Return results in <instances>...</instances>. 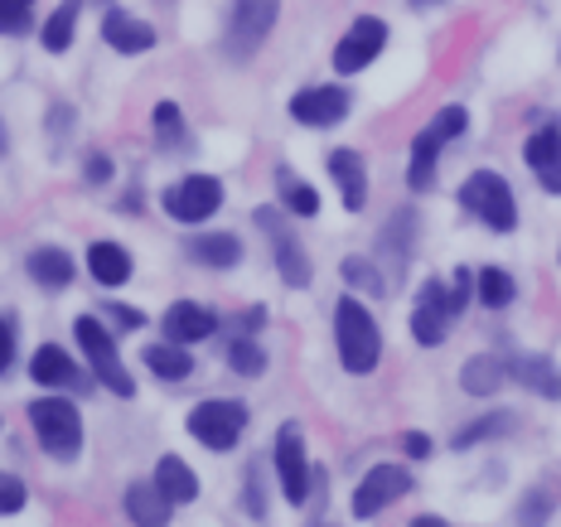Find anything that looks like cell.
<instances>
[{"label":"cell","instance_id":"1","mask_svg":"<svg viewBox=\"0 0 561 527\" xmlns=\"http://www.w3.org/2000/svg\"><path fill=\"white\" fill-rule=\"evenodd\" d=\"M334 339H339V358H344L348 373H373L382 358V334H378V320L358 306L354 296H344L334 306Z\"/></svg>","mask_w":561,"mask_h":527},{"label":"cell","instance_id":"2","mask_svg":"<svg viewBox=\"0 0 561 527\" xmlns=\"http://www.w3.org/2000/svg\"><path fill=\"white\" fill-rule=\"evenodd\" d=\"M30 426L54 460H78V450H83V416H78L73 402H64V397H39V402L30 406Z\"/></svg>","mask_w":561,"mask_h":527},{"label":"cell","instance_id":"3","mask_svg":"<svg viewBox=\"0 0 561 527\" xmlns=\"http://www.w3.org/2000/svg\"><path fill=\"white\" fill-rule=\"evenodd\" d=\"M460 204L470 208L479 222H489L494 232H513V228H518V204H513V190L504 184V174H494V170H474L470 180L460 184Z\"/></svg>","mask_w":561,"mask_h":527},{"label":"cell","instance_id":"4","mask_svg":"<svg viewBox=\"0 0 561 527\" xmlns=\"http://www.w3.org/2000/svg\"><path fill=\"white\" fill-rule=\"evenodd\" d=\"M73 330H78V344H83V354L92 358V368H98V382H102V388H112L116 397H136L131 373H126L122 358H116L112 330H102V320H92V314H83Z\"/></svg>","mask_w":561,"mask_h":527},{"label":"cell","instance_id":"5","mask_svg":"<svg viewBox=\"0 0 561 527\" xmlns=\"http://www.w3.org/2000/svg\"><path fill=\"white\" fill-rule=\"evenodd\" d=\"M280 15V0H232V20H228V54L232 58H252L266 44Z\"/></svg>","mask_w":561,"mask_h":527},{"label":"cell","instance_id":"6","mask_svg":"<svg viewBox=\"0 0 561 527\" xmlns=\"http://www.w3.org/2000/svg\"><path fill=\"white\" fill-rule=\"evenodd\" d=\"M248 426V406L242 402H198L190 412V436L208 450H232Z\"/></svg>","mask_w":561,"mask_h":527},{"label":"cell","instance_id":"7","mask_svg":"<svg viewBox=\"0 0 561 527\" xmlns=\"http://www.w3.org/2000/svg\"><path fill=\"white\" fill-rule=\"evenodd\" d=\"M165 214L174 222H204L218 214V204H224V184L214 180V174H190V180H180L174 190H165Z\"/></svg>","mask_w":561,"mask_h":527},{"label":"cell","instance_id":"8","mask_svg":"<svg viewBox=\"0 0 561 527\" xmlns=\"http://www.w3.org/2000/svg\"><path fill=\"white\" fill-rule=\"evenodd\" d=\"M256 222H262V232L272 238V248H276V272H280V280L286 286H310V256H306V248L296 242V232L280 222V214L276 208H256Z\"/></svg>","mask_w":561,"mask_h":527},{"label":"cell","instance_id":"9","mask_svg":"<svg viewBox=\"0 0 561 527\" xmlns=\"http://www.w3.org/2000/svg\"><path fill=\"white\" fill-rule=\"evenodd\" d=\"M412 489V474L402 465H373L364 474V484L354 489V518H378L388 503H397Z\"/></svg>","mask_w":561,"mask_h":527},{"label":"cell","instance_id":"10","mask_svg":"<svg viewBox=\"0 0 561 527\" xmlns=\"http://www.w3.org/2000/svg\"><path fill=\"white\" fill-rule=\"evenodd\" d=\"M382 44H388V25H382L378 15H358L354 30L339 39L334 68H339V73H358V68H368L373 58L382 54Z\"/></svg>","mask_w":561,"mask_h":527},{"label":"cell","instance_id":"11","mask_svg":"<svg viewBox=\"0 0 561 527\" xmlns=\"http://www.w3.org/2000/svg\"><path fill=\"white\" fill-rule=\"evenodd\" d=\"M450 320H455V306H450V290L440 286V280H426L416 296V310H412V334L416 344L436 348L440 339L450 334Z\"/></svg>","mask_w":561,"mask_h":527},{"label":"cell","instance_id":"12","mask_svg":"<svg viewBox=\"0 0 561 527\" xmlns=\"http://www.w3.org/2000/svg\"><path fill=\"white\" fill-rule=\"evenodd\" d=\"M276 474H280V489H286L290 503L310 499V460H306V445H300V426H280V436H276Z\"/></svg>","mask_w":561,"mask_h":527},{"label":"cell","instance_id":"13","mask_svg":"<svg viewBox=\"0 0 561 527\" xmlns=\"http://www.w3.org/2000/svg\"><path fill=\"white\" fill-rule=\"evenodd\" d=\"M290 116L300 126H339L348 116V92L344 88H306L290 98Z\"/></svg>","mask_w":561,"mask_h":527},{"label":"cell","instance_id":"14","mask_svg":"<svg viewBox=\"0 0 561 527\" xmlns=\"http://www.w3.org/2000/svg\"><path fill=\"white\" fill-rule=\"evenodd\" d=\"M523 160H528L533 174L542 180V190L561 194V126H542V131H533L528 146H523Z\"/></svg>","mask_w":561,"mask_h":527},{"label":"cell","instance_id":"15","mask_svg":"<svg viewBox=\"0 0 561 527\" xmlns=\"http://www.w3.org/2000/svg\"><path fill=\"white\" fill-rule=\"evenodd\" d=\"M160 330H165V339H174V344H204V339L218 330V314L194 306V300H180V306L165 310Z\"/></svg>","mask_w":561,"mask_h":527},{"label":"cell","instance_id":"16","mask_svg":"<svg viewBox=\"0 0 561 527\" xmlns=\"http://www.w3.org/2000/svg\"><path fill=\"white\" fill-rule=\"evenodd\" d=\"M102 39H107L116 54H146V49H156V30H150L146 20H136L131 10H107V20H102Z\"/></svg>","mask_w":561,"mask_h":527},{"label":"cell","instance_id":"17","mask_svg":"<svg viewBox=\"0 0 561 527\" xmlns=\"http://www.w3.org/2000/svg\"><path fill=\"white\" fill-rule=\"evenodd\" d=\"M330 174H334L339 194H344V208H348V214H358V208L368 204L364 156H358V150H334V156H330Z\"/></svg>","mask_w":561,"mask_h":527},{"label":"cell","instance_id":"18","mask_svg":"<svg viewBox=\"0 0 561 527\" xmlns=\"http://www.w3.org/2000/svg\"><path fill=\"white\" fill-rule=\"evenodd\" d=\"M126 513H131V523L160 527V523H170V513H174V499H170L165 489L156 484V479H140V484H131V489H126Z\"/></svg>","mask_w":561,"mask_h":527},{"label":"cell","instance_id":"19","mask_svg":"<svg viewBox=\"0 0 561 527\" xmlns=\"http://www.w3.org/2000/svg\"><path fill=\"white\" fill-rule=\"evenodd\" d=\"M88 272L98 286H126V280H131V252H126L122 242H92Z\"/></svg>","mask_w":561,"mask_h":527},{"label":"cell","instance_id":"20","mask_svg":"<svg viewBox=\"0 0 561 527\" xmlns=\"http://www.w3.org/2000/svg\"><path fill=\"white\" fill-rule=\"evenodd\" d=\"M30 378L39 382V388H73L78 363L68 358L58 344H44V348H34V358H30Z\"/></svg>","mask_w":561,"mask_h":527},{"label":"cell","instance_id":"21","mask_svg":"<svg viewBox=\"0 0 561 527\" xmlns=\"http://www.w3.org/2000/svg\"><path fill=\"white\" fill-rule=\"evenodd\" d=\"M508 378L533 388L537 397H561V373H557V363H547V358H533V354L508 358Z\"/></svg>","mask_w":561,"mask_h":527},{"label":"cell","instance_id":"22","mask_svg":"<svg viewBox=\"0 0 561 527\" xmlns=\"http://www.w3.org/2000/svg\"><path fill=\"white\" fill-rule=\"evenodd\" d=\"M184 252H190L198 266H218V272L242 262V242L232 238V232H204V238H194Z\"/></svg>","mask_w":561,"mask_h":527},{"label":"cell","instance_id":"23","mask_svg":"<svg viewBox=\"0 0 561 527\" xmlns=\"http://www.w3.org/2000/svg\"><path fill=\"white\" fill-rule=\"evenodd\" d=\"M25 272L39 280L44 290H64L68 280H73V256H68L64 248H39V252H30Z\"/></svg>","mask_w":561,"mask_h":527},{"label":"cell","instance_id":"24","mask_svg":"<svg viewBox=\"0 0 561 527\" xmlns=\"http://www.w3.org/2000/svg\"><path fill=\"white\" fill-rule=\"evenodd\" d=\"M440 146H446V140H440L436 131H421L416 140H412V170H407V184H412L416 194H426L431 184H436V160H440Z\"/></svg>","mask_w":561,"mask_h":527},{"label":"cell","instance_id":"25","mask_svg":"<svg viewBox=\"0 0 561 527\" xmlns=\"http://www.w3.org/2000/svg\"><path fill=\"white\" fill-rule=\"evenodd\" d=\"M504 382H508V363H499V358H489V354H479V358H470L460 368V388L470 392V397H494Z\"/></svg>","mask_w":561,"mask_h":527},{"label":"cell","instance_id":"26","mask_svg":"<svg viewBox=\"0 0 561 527\" xmlns=\"http://www.w3.org/2000/svg\"><path fill=\"white\" fill-rule=\"evenodd\" d=\"M140 363H146L156 378H165V382H180V378H190V373H194V358L184 354V344H174V339H165V344H150L146 354H140Z\"/></svg>","mask_w":561,"mask_h":527},{"label":"cell","instance_id":"27","mask_svg":"<svg viewBox=\"0 0 561 527\" xmlns=\"http://www.w3.org/2000/svg\"><path fill=\"white\" fill-rule=\"evenodd\" d=\"M156 484L165 489L174 503H194V499H198V474L180 460V455H165V460L156 465Z\"/></svg>","mask_w":561,"mask_h":527},{"label":"cell","instance_id":"28","mask_svg":"<svg viewBox=\"0 0 561 527\" xmlns=\"http://www.w3.org/2000/svg\"><path fill=\"white\" fill-rule=\"evenodd\" d=\"M276 184H280V198H286V208L296 218H314V214H320V194H314L310 184H300L290 170H276Z\"/></svg>","mask_w":561,"mask_h":527},{"label":"cell","instance_id":"29","mask_svg":"<svg viewBox=\"0 0 561 527\" xmlns=\"http://www.w3.org/2000/svg\"><path fill=\"white\" fill-rule=\"evenodd\" d=\"M73 25H78V0H64V5L49 15V25H44V49L64 54L68 44H73Z\"/></svg>","mask_w":561,"mask_h":527},{"label":"cell","instance_id":"30","mask_svg":"<svg viewBox=\"0 0 561 527\" xmlns=\"http://www.w3.org/2000/svg\"><path fill=\"white\" fill-rule=\"evenodd\" d=\"M474 290H479V300H484L489 310H504L513 300V276L499 272V266H484V272L474 276Z\"/></svg>","mask_w":561,"mask_h":527},{"label":"cell","instance_id":"31","mask_svg":"<svg viewBox=\"0 0 561 527\" xmlns=\"http://www.w3.org/2000/svg\"><path fill=\"white\" fill-rule=\"evenodd\" d=\"M228 363H232V373H242V378H256V373L266 368V354H262V344H252V339H232Z\"/></svg>","mask_w":561,"mask_h":527},{"label":"cell","instance_id":"32","mask_svg":"<svg viewBox=\"0 0 561 527\" xmlns=\"http://www.w3.org/2000/svg\"><path fill=\"white\" fill-rule=\"evenodd\" d=\"M504 431H513V416H508V412H494V416L474 421V426H465L460 436H455V445H460V450H470V445L489 440V436H504Z\"/></svg>","mask_w":561,"mask_h":527},{"label":"cell","instance_id":"33","mask_svg":"<svg viewBox=\"0 0 561 527\" xmlns=\"http://www.w3.org/2000/svg\"><path fill=\"white\" fill-rule=\"evenodd\" d=\"M339 276H344L348 286L368 290V296H388V286H382V276L373 272V262H358V256H348V262L339 266Z\"/></svg>","mask_w":561,"mask_h":527},{"label":"cell","instance_id":"34","mask_svg":"<svg viewBox=\"0 0 561 527\" xmlns=\"http://www.w3.org/2000/svg\"><path fill=\"white\" fill-rule=\"evenodd\" d=\"M180 136H184L180 107H174V102H160V107H156V140H160V150H174V146H180Z\"/></svg>","mask_w":561,"mask_h":527},{"label":"cell","instance_id":"35","mask_svg":"<svg viewBox=\"0 0 561 527\" xmlns=\"http://www.w3.org/2000/svg\"><path fill=\"white\" fill-rule=\"evenodd\" d=\"M30 0H0V34H30Z\"/></svg>","mask_w":561,"mask_h":527},{"label":"cell","instance_id":"36","mask_svg":"<svg viewBox=\"0 0 561 527\" xmlns=\"http://www.w3.org/2000/svg\"><path fill=\"white\" fill-rule=\"evenodd\" d=\"M465 126H470V112H465V107H446V112H436L431 131H436L440 140H455V136H465Z\"/></svg>","mask_w":561,"mask_h":527},{"label":"cell","instance_id":"37","mask_svg":"<svg viewBox=\"0 0 561 527\" xmlns=\"http://www.w3.org/2000/svg\"><path fill=\"white\" fill-rule=\"evenodd\" d=\"M557 499H561V489H557V484L537 489V494H533L528 503H523V523H537V518H542L547 508H557Z\"/></svg>","mask_w":561,"mask_h":527},{"label":"cell","instance_id":"38","mask_svg":"<svg viewBox=\"0 0 561 527\" xmlns=\"http://www.w3.org/2000/svg\"><path fill=\"white\" fill-rule=\"evenodd\" d=\"M25 508V484L15 474H0V513H20Z\"/></svg>","mask_w":561,"mask_h":527},{"label":"cell","instance_id":"39","mask_svg":"<svg viewBox=\"0 0 561 527\" xmlns=\"http://www.w3.org/2000/svg\"><path fill=\"white\" fill-rule=\"evenodd\" d=\"M470 296H474V276H470V272H455V290H450V306H455V314L470 306Z\"/></svg>","mask_w":561,"mask_h":527},{"label":"cell","instance_id":"40","mask_svg":"<svg viewBox=\"0 0 561 527\" xmlns=\"http://www.w3.org/2000/svg\"><path fill=\"white\" fill-rule=\"evenodd\" d=\"M10 358H15V330H10V324L0 320V378H5Z\"/></svg>","mask_w":561,"mask_h":527},{"label":"cell","instance_id":"41","mask_svg":"<svg viewBox=\"0 0 561 527\" xmlns=\"http://www.w3.org/2000/svg\"><path fill=\"white\" fill-rule=\"evenodd\" d=\"M402 445H407V455H412V460H426V455H431V436H421V431H407Z\"/></svg>","mask_w":561,"mask_h":527},{"label":"cell","instance_id":"42","mask_svg":"<svg viewBox=\"0 0 561 527\" xmlns=\"http://www.w3.org/2000/svg\"><path fill=\"white\" fill-rule=\"evenodd\" d=\"M107 314L116 324H126V330H140V324H146V314L140 310H126V306H107Z\"/></svg>","mask_w":561,"mask_h":527},{"label":"cell","instance_id":"43","mask_svg":"<svg viewBox=\"0 0 561 527\" xmlns=\"http://www.w3.org/2000/svg\"><path fill=\"white\" fill-rule=\"evenodd\" d=\"M112 174V165H107V156H92L88 160V184H102Z\"/></svg>","mask_w":561,"mask_h":527},{"label":"cell","instance_id":"44","mask_svg":"<svg viewBox=\"0 0 561 527\" xmlns=\"http://www.w3.org/2000/svg\"><path fill=\"white\" fill-rule=\"evenodd\" d=\"M248 484H252V494H248V508L256 513V518H262V489H256V465L248 470Z\"/></svg>","mask_w":561,"mask_h":527},{"label":"cell","instance_id":"45","mask_svg":"<svg viewBox=\"0 0 561 527\" xmlns=\"http://www.w3.org/2000/svg\"><path fill=\"white\" fill-rule=\"evenodd\" d=\"M0 150H5V126H0Z\"/></svg>","mask_w":561,"mask_h":527},{"label":"cell","instance_id":"46","mask_svg":"<svg viewBox=\"0 0 561 527\" xmlns=\"http://www.w3.org/2000/svg\"><path fill=\"white\" fill-rule=\"evenodd\" d=\"M412 5H431V0H412Z\"/></svg>","mask_w":561,"mask_h":527}]
</instances>
